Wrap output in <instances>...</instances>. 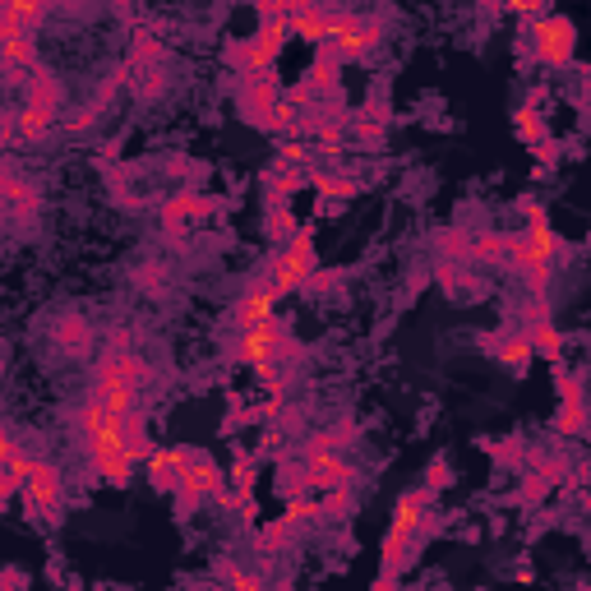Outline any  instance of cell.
I'll use <instances>...</instances> for the list:
<instances>
[{
  "label": "cell",
  "mask_w": 591,
  "mask_h": 591,
  "mask_svg": "<svg viewBox=\"0 0 591 591\" xmlns=\"http://www.w3.org/2000/svg\"><path fill=\"white\" fill-rule=\"evenodd\" d=\"M273 490L282 495V504H291V499H310L314 485H310V467H305L296 453H287V458H278V467H273Z\"/></svg>",
  "instance_id": "cell-17"
},
{
  "label": "cell",
  "mask_w": 591,
  "mask_h": 591,
  "mask_svg": "<svg viewBox=\"0 0 591 591\" xmlns=\"http://www.w3.org/2000/svg\"><path fill=\"white\" fill-rule=\"evenodd\" d=\"M379 37H384V24L379 19H365V14H351L347 24L338 28V33L328 37L324 47L338 56L342 65H351V61H370L374 56V47H379Z\"/></svg>",
  "instance_id": "cell-7"
},
{
  "label": "cell",
  "mask_w": 591,
  "mask_h": 591,
  "mask_svg": "<svg viewBox=\"0 0 591 591\" xmlns=\"http://www.w3.org/2000/svg\"><path fill=\"white\" fill-rule=\"evenodd\" d=\"M185 495L204 499V504H218L231 495L227 490V476H222V467L213 458H208L204 448H185V481H181Z\"/></svg>",
  "instance_id": "cell-9"
},
{
  "label": "cell",
  "mask_w": 591,
  "mask_h": 591,
  "mask_svg": "<svg viewBox=\"0 0 591 591\" xmlns=\"http://www.w3.org/2000/svg\"><path fill=\"white\" fill-rule=\"evenodd\" d=\"M125 65H130V74H144V70H157V65H162V42H157L153 28H139V33H134Z\"/></svg>",
  "instance_id": "cell-26"
},
{
  "label": "cell",
  "mask_w": 591,
  "mask_h": 591,
  "mask_svg": "<svg viewBox=\"0 0 591 591\" xmlns=\"http://www.w3.org/2000/svg\"><path fill=\"white\" fill-rule=\"evenodd\" d=\"M259 453H254V448H241V453H236V462H231V476L227 481L236 485V495H254V476H259Z\"/></svg>",
  "instance_id": "cell-33"
},
{
  "label": "cell",
  "mask_w": 591,
  "mask_h": 591,
  "mask_svg": "<svg viewBox=\"0 0 591 591\" xmlns=\"http://www.w3.org/2000/svg\"><path fill=\"white\" fill-rule=\"evenodd\" d=\"M51 338H56V347L65 351V356H88L93 351V328H88V319L84 314H74V310H65V314H56V324H51Z\"/></svg>",
  "instance_id": "cell-16"
},
{
  "label": "cell",
  "mask_w": 591,
  "mask_h": 591,
  "mask_svg": "<svg viewBox=\"0 0 591 591\" xmlns=\"http://www.w3.org/2000/svg\"><path fill=\"white\" fill-rule=\"evenodd\" d=\"M28 582L33 578H28L24 568H5V591H28Z\"/></svg>",
  "instance_id": "cell-45"
},
{
  "label": "cell",
  "mask_w": 591,
  "mask_h": 591,
  "mask_svg": "<svg viewBox=\"0 0 591 591\" xmlns=\"http://www.w3.org/2000/svg\"><path fill=\"white\" fill-rule=\"evenodd\" d=\"M264 231H268V241L278 245V250L296 241V236H301V227H296V213H291V204H268Z\"/></svg>",
  "instance_id": "cell-31"
},
{
  "label": "cell",
  "mask_w": 591,
  "mask_h": 591,
  "mask_svg": "<svg viewBox=\"0 0 591 591\" xmlns=\"http://www.w3.org/2000/svg\"><path fill=\"white\" fill-rule=\"evenodd\" d=\"M185 481V448H157L148 462V485L162 495H176Z\"/></svg>",
  "instance_id": "cell-18"
},
{
  "label": "cell",
  "mask_w": 591,
  "mask_h": 591,
  "mask_svg": "<svg viewBox=\"0 0 591 591\" xmlns=\"http://www.w3.org/2000/svg\"><path fill=\"white\" fill-rule=\"evenodd\" d=\"M430 508H439V495H430L425 485H411L407 495L393 504V527H398V531H416L425 518H430Z\"/></svg>",
  "instance_id": "cell-20"
},
{
  "label": "cell",
  "mask_w": 591,
  "mask_h": 591,
  "mask_svg": "<svg viewBox=\"0 0 591 591\" xmlns=\"http://www.w3.org/2000/svg\"><path fill=\"white\" fill-rule=\"evenodd\" d=\"M310 518H319V499H291L287 504V522H296V527H301V522H310Z\"/></svg>",
  "instance_id": "cell-42"
},
{
  "label": "cell",
  "mask_w": 591,
  "mask_h": 591,
  "mask_svg": "<svg viewBox=\"0 0 591 591\" xmlns=\"http://www.w3.org/2000/svg\"><path fill=\"white\" fill-rule=\"evenodd\" d=\"M0 204H5L14 227H33L37 213H42V190H37V181H28L24 171H19L14 157L0 162Z\"/></svg>",
  "instance_id": "cell-5"
},
{
  "label": "cell",
  "mask_w": 591,
  "mask_h": 591,
  "mask_svg": "<svg viewBox=\"0 0 591 591\" xmlns=\"http://www.w3.org/2000/svg\"><path fill=\"white\" fill-rule=\"evenodd\" d=\"M351 125H356V134H361V144H384L388 102H384V97H374V102H365L361 111H351Z\"/></svg>",
  "instance_id": "cell-24"
},
{
  "label": "cell",
  "mask_w": 591,
  "mask_h": 591,
  "mask_svg": "<svg viewBox=\"0 0 591 591\" xmlns=\"http://www.w3.org/2000/svg\"><path fill=\"white\" fill-rule=\"evenodd\" d=\"M268 591H291V582H273V587H268Z\"/></svg>",
  "instance_id": "cell-47"
},
{
  "label": "cell",
  "mask_w": 591,
  "mask_h": 591,
  "mask_svg": "<svg viewBox=\"0 0 591 591\" xmlns=\"http://www.w3.org/2000/svg\"><path fill=\"white\" fill-rule=\"evenodd\" d=\"M550 490H555V485L545 481V476H536V471H527V476H522V485H518V490H513V504H522V508H536L545 495H550Z\"/></svg>",
  "instance_id": "cell-38"
},
{
  "label": "cell",
  "mask_w": 591,
  "mask_h": 591,
  "mask_svg": "<svg viewBox=\"0 0 591 591\" xmlns=\"http://www.w3.org/2000/svg\"><path fill=\"white\" fill-rule=\"evenodd\" d=\"M536 107H541V93H531V102L518 111V134H522V139H527V144H536V139H541V134H545V125H541V111H536Z\"/></svg>",
  "instance_id": "cell-39"
},
{
  "label": "cell",
  "mask_w": 591,
  "mask_h": 591,
  "mask_svg": "<svg viewBox=\"0 0 591 591\" xmlns=\"http://www.w3.org/2000/svg\"><path fill=\"white\" fill-rule=\"evenodd\" d=\"M342 287H347V273H342V268H319V273L305 282V296H314V301H333Z\"/></svg>",
  "instance_id": "cell-35"
},
{
  "label": "cell",
  "mask_w": 591,
  "mask_h": 591,
  "mask_svg": "<svg viewBox=\"0 0 591 591\" xmlns=\"http://www.w3.org/2000/svg\"><path fill=\"white\" fill-rule=\"evenodd\" d=\"M47 5H5V10H0V33H33L37 37V24H42V19H47Z\"/></svg>",
  "instance_id": "cell-28"
},
{
  "label": "cell",
  "mask_w": 591,
  "mask_h": 591,
  "mask_svg": "<svg viewBox=\"0 0 591 591\" xmlns=\"http://www.w3.org/2000/svg\"><path fill=\"white\" fill-rule=\"evenodd\" d=\"M282 93H287V88H282L278 74H264V79H241V84H236V111H241V121L268 130L273 107L282 102Z\"/></svg>",
  "instance_id": "cell-8"
},
{
  "label": "cell",
  "mask_w": 591,
  "mask_h": 591,
  "mask_svg": "<svg viewBox=\"0 0 591 591\" xmlns=\"http://www.w3.org/2000/svg\"><path fill=\"white\" fill-rule=\"evenodd\" d=\"M24 107L42 111V116H61V107H65V84L47 70V65H42V70L33 74V84L24 88Z\"/></svg>",
  "instance_id": "cell-19"
},
{
  "label": "cell",
  "mask_w": 591,
  "mask_h": 591,
  "mask_svg": "<svg viewBox=\"0 0 591 591\" xmlns=\"http://www.w3.org/2000/svg\"><path fill=\"white\" fill-rule=\"evenodd\" d=\"M273 305H278V296H273V287H268L264 278H254L250 287L231 301V333H245V328L264 324V319H273Z\"/></svg>",
  "instance_id": "cell-12"
},
{
  "label": "cell",
  "mask_w": 591,
  "mask_h": 591,
  "mask_svg": "<svg viewBox=\"0 0 591 591\" xmlns=\"http://www.w3.org/2000/svg\"><path fill=\"white\" fill-rule=\"evenodd\" d=\"M471 264L508 268V231H481V236L471 241Z\"/></svg>",
  "instance_id": "cell-25"
},
{
  "label": "cell",
  "mask_w": 591,
  "mask_h": 591,
  "mask_svg": "<svg viewBox=\"0 0 591 591\" xmlns=\"http://www.w3.org/2000/svg\"><path fill=\"white\" fill-rule=\"evenodd\" d=\"M356 513V495L351 490H328L319 495V522H347Z\"/></svg>",
  "instance_id": "cell-34"
},
{
  "label": "cell",
  "mask_w": 591,
  "mask_h": 591,
  "mask_svg": "<svg viewBox=\"0 0 591 591\" xmlns=\"http://www.w3.org/2000/svg\"><path fill=\"white\" fill-rule=\"evenodd\" d=\"M555 430H559V435H587V430H591L587 393H578V398H564V407L555 411Z\"/></svg>",
  "instance_id": "cell-29"
},
{
  "label": "cell",
  "mask_w": 591,
  "mask_h": 591,
  "mask_svg": "<svg viewBox=\"0 0 591 591\" xmlns=\"http://www.w3.org/2000/svg\"><path fill=\"white\" fill-rule=\"evenodd\" d=\"M305 467H310L314 495H328V490H351V485H356V467L342 462L338 453H333V458H319V462H305Z\"/></svg>",
  "instance_id": "cell-21"
},
{
  "label": "cell",
  "mask_w": 591,
  "mask_h": 591,
  "mask_svg": "<svg viewBox=\"0 0 591 591\" xmlns=\"http://www.w3.org/2000/svg\"><path fill=\"white\" fill-rule=\"evenodd\" d=\"M116 439H121V448L130 453V462H153V435H148V411H125L121 425H116Z\"/></svg>",
  "instance_id": "cell-15"
},
{
  "label": "cell",
  "mask_w": 591,
  "mask_h": 591,
  "mask_svg": "<svg viewBox=\"0 0 591 591\" xmlns=\"http://www.w3.org/2000/svg\"><path fill=\"white\" fill-rule=\"evenodd\" d=\"M522 333H527V342H531V351H536V356H545L550 365L559 361V351H564V333L555 328V319H545V324H531V328H522Z\"/></svg>",
  "instance_id": "cell-32"
},
{
  "label": "cell",
  "mask_w": 591,
  "mask_h": 591,
  "mask_svg": "<svg viewBox=\"0 0 591 591\" xmlns=\"http://www.w3.org/2000/svg\"><path fill=\"white\" fill-rule=\"evenodd\" d=\"M425 550V541L416 536V531H398V527H388L384 536V550H379V573H407L411 564H416V555Z\"/></svg>",
  "instance_id": "cell-14"
},
{
  "label": "cell",
  "mask_w": 591,
  "mask_h": 591,
  "mask_svg": "<svg viewBox=\"0 0 591 591\" xmlns=\"http://www.w3.org/2000/svg\"><path fill=\"white\" fill-rule=\"evenodd\" d=\"M310 185V171L305 167H291V162H273L264 171V190H268V204H291V194Z\"/></svg>",
  "instance_id": "cell-22"
},
{
  "label": "cell",
  "mask_w": 591,
  "mask_h": 591,
  "mask_svg": "<svg viewBox=\"0 0 591 591\" xmlns=\"http://www.w3.org/2000/svg\"><path fill=\"white\" fill-rule=\"evenodd\" d=\"M421 485L430 490V495H444L448 485H453V467H448V458H430V467H425Z\"/></svg>",
  "instance_id": "cell-40"
},
{
  "label": "cell",
  "mask_w": 591,
  "mask_h": 591,
  "mask_svg": "<svg viewBox=\"0 0 591 591\" xmlns=\"http://www.w3.org/2000/svg\"><path fill=\"white\" fill-rule=\"evenodd\" d=\"M310 185L319 190V199H324V204H342V199H356V194L365 190L356 176H347V171H333V167H310Z\"/></svg>",
  "instance_id": "cell-23"
},
{
  "label": "cell",
  "mask_w": 591,
  "mask_h": 591,
  "mask_svg": "<svg viewBox=\"0 0 591 591\" xmlns=\"http://www.w3.org/2000/svg\"><path fill=\"white\" fill-rule=\"evenodd\" d=\"M481 351H485V356H495V361H504L508 370L518 374V379L527 374L531 356H536L522 328H495V333H485V338H481Z\"/></svg>",
  "instance_id": "cell-13"
},
{
  "label": "cell",
  "mask_w": 591,
  "mask_h": 591,
  "mask_svg": "<svg viewBox=\"0 0 591 591\" xmlns=\"http://www.w3.org/2000/svg\"><path fill=\"white\" fill-rule=\"evenodd\" d=\"M134 84H139V97H162V88H167V70L157 65V70L134 74Z\"/></svg>",
  "instance_id": "cell-41"
},
{
  "label": "cell",
  "mask_w": 591,
  "mask_h": 591,
  "mask_svg": "<svg viewBox=\"0 0 591 591\" xmlns=\"http://www.w3.org/2000/svg\"><path fill=\"white\" fill-rule=\"evenodd\" d=\"M213 213H222V199H218V194L181 190L176 199H167V204H162V231H167L171 241H185V227H190V222L213 218Z\"/></svg>",
  "instance_id": "cell-11"
},
{
  "label": "cell",
  "mask_w": 591,
  "mask_h": 591,
  "mask_svg": "<svg viewBox=\"0 0 591 591\" xmlns=\"http://www.w3.org/2000/svg\"><path fill=\"white\" fill-rule=\"evenodd\" d=\"M218 578H227V591H268L264 573H250V568L236 564H218Z\"/></svg>",
  "instance_id": "cell-37"
},
{
  "label": "cell",
  "mask_w": 591,
  "mask_h": 591,
  "mask_svg": "<svg viewBox=\"0 0 591 591\" xmlns=\"http://www.w3.org/2000/svg\"><path fill=\"white\" fill-rule=\"evenodd\" d=\"M522 37H527L531 56L541 65H568L573 61V47H578V28L568 24L564 14H541V19H531L527 28H522Z\"/></svg>",
  "instance_id": "cell-4"
},
{
  "label": "cell",
  "mask_w": 591,
  "mask_h": 591,
  "mask_svg": "<svg viewBox=\"0 0 591 591\" xmlns=\"http://www.w3.org/2000/svg\"><path fill=\"white\" fill-rule=\"evenodd\" d=\"M287 338H291V324L282 314H273L264 324L245 328V333H227V347L222 351H227V361H241L259 374V370H268V365H278V351Z\"/></svg>",
  "instance_id": "cell-2"
},
{
  "label": "cell",
  "mask_w": 591,
  "mask_h": 591,
  "mask_svg": "<svg viewBox=\"0 0 591 591\" xmlns=\"http://www.w3.org/2000/svg\"><path fill=\"white\" fill-rule=\"evenodd\" d=\"M97 388H125V393H139L144 398L148 384H153V365L144 356H134V351H107L102 361H97V374H93Z\"/></svg>",
  "instance_id": "cell-6"
},
{
  "label": "cell",
  "mask_w": 591,
  "mask_h": 591,
  "mask_svg": "<svg viewBox=\"0 0 591 591\" xmlns=\"http://www.w3.org/2000/svg\"><path fill=\"white\" fill-rule=\"evenodd\" d=\"M19 499H24V518L33 522V527L37 522H42V527H56L61 513H65V476H61V467L47 462V458H37Z\"/></svg>",
  "instance_id": "cell-3"
},
{
  "label": "cell",
  "mask_w": 591,
  "mask_h": 591,
  "mask_svg": "<svg viewBox=\"0 0 591 591\" xmlns=\"http://www.w3.org/2000/svg\"><path fill=\"white\" fill-rule=\"evenodd\" d=\"M107 351H134V333H130V328H111V333H107Z\"/></svg>",
  "instance_id": "cell-44"
},
{
  "label": "cell",
  "mask_w": 591,
  "mask_h": 591,
  "mask_svg": "<svg viewBox=\"0 0 591 591\" xmlns=\"http://www.w3.org/2000/svg\"><path fill=\"white\" fill-rule=\"evenodd\" d=\"M296 522H287V518H273V522H264V527L254 531V545H259V555H282V550H291L296 545Z\"/></svg>",
  "instance_id": "cell-27"
},
{
  "label": "cell",
  "mask_w": 591,
  "mask_h": 591,
  "mask_svg": "<svg viewBox=\"0 0 591 591\" xmlns=\"http://www.w3.org/2000/svg\"><path fill=\"white\" fill-rule=\"evenodd\" d=\"M481 448L499 462V467H522V462H527V453H531V448H522V439H485Z\"/></svg>",
  "instance_id": "cell-36"
},
{
  "label": "cell",
  "mask_w": 591,
  "mask_h": 591,
  "mask_svg": "<svg viewBox=\"0 0 591 591\" xmlns=\"http://www.w3.org/2000/svg\"><path fill=\"white\" fill-rule=\"evenodd\" d=\"M471 231H462V227H448V231H439L435 236V245H439V259L444 264H458V268H471Z\"/></svg>",
  "instance_id": "cell-30"
},
{
  "label": "cell",
  "mask_w": 591,
  "mask_h": 591,
  "mask_svg": "<svg viewBox=\"0 0 591 591\" xmlns=\"http://www.w3.org/2000/svg\"><path fill=\"white\" fill-rule=\"evenodd\" d=\"M370 591H402V578L398 573H379V582H374Z\"/></svg>",
  "instance_id": "cell-46"
},
{
  "label": "cell",
  "mask_w": 591,
  "mask_h": 591,
  "mask_svg": "<svg viewBox=\"0 0 591 591\" xmlns=\"http://www.w3.org/2000/svg\"><path fill=\"white\" fill-rule=\"evenodd\" d=\"M536 157H541V167L559 162V139L555 134H541V139H536Z\"/></svg>",
  "instance_id": "cell-43"
},
{
  "label": "cell",
  "mask_w": 591,
  "mask_h": 591,
  "mask_svg": "<svg viewBox=\"0 0 591 591\" xmlns=\"http://www.w3.org/2000/svg\"><path fill=\"white\" fill-rule=\"evenodd\" d=\"M37 70H42V61H37V37L33 33H0V74H5V84L28 88Z\"/></svg>",
  "instance_id": "cell-10"
},
{
  "label": "cell",
  "mask_w": 591,
  "mask_h": 591,
  "mask_svg": "<svg viewBox=\"0 0 591 591\" xmlns=\"http://www.w3.org/2000/svg\"><path fill=\"white\" fill-rule=\"evenodd\" d=\"M319 254H314V231L310 227H301V236L291 245H282V250H273L268 254V264H264V273L259 278L273 287V296H296V291H305V282L319 273Z\"/></svg>",
  "instance_id": "cell-1"
}]
</instances>
